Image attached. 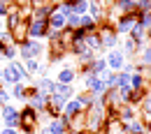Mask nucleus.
<instances>
[{"mask_svg":"<svg viewBox=\"0 0 151 134\" xmlns=\"http://www.w3.org/2000/svg\"><path fill=\"white\" fill-rule=\"evenodd\" d=\"M142 109H144L147 116H151V97H144V99H142Z\"/></svg>","mask_w":151,"mask_h":134,"instance_id":"29","label":"nucleus"},{"mask_svg":"<svg viewBox=\"0 0 151 134\" xmlns=\"http://www.w3.org/2000/svg\"><path fill=\"white\" fill-rule=\"evenodd\" d=\"M37 69H40V65H37V60H35V58L26 60V72H28V74H35Z\"/></svg>","mask_w":151,"mask_h":134,"instance_id":"24","label":"nucleus"},{"mask_svg":"<svg viewBox=\"0 0 151 134\" xmlns=\"http://www.w3.org/2000/svg\"><path fill=\"white\" fill-rule=\"evenodd\" d=\"M79 28L88 35V33H95L98 30V21L91 16V14H84V16H79Z\"/></svg>","mask_w":151,"mask_h":134,"instance_id":"9","label":"nucleus"},{"mask_svg":"<svg viewBox=\"0 0 151 134\" xmlns=\"http://www.w3.org/2000/svg\"><path fill=\"white\" fill-rule=\"evenodd\" d=\"M142 65H151V46L142 51Z\"/></svg>","mask_w":151,"mask_h":134,"instance_id":"28","label":"nucleus"},{"mask_svg":"<svg viewBox=\"0 0 151 134\" xmlns=\"http://www.w3.org/2000/svg\"><path fill=\"white\" fill-rule=\"evenodd\" d=\"M77 102H79L81 106H88V109H91V104H93V95H79V97H77Z\"/></svg>","mask_w":151,"mask_h":134,"instance_id":"27","label":"nucleus"},{"mask_svg":"<svg viewBox=\"0 0 151 134\" xmlns=\"http://www.w3.org/2000/svg\"><path fill=\"white\" fill-rule=\"evenodd\" d=\"M19 53L26 58V60L37 58L40 53H42V44H40V42H33V39H26V42L19 44Z\"/></svg>","mask_w":151,"mask_h":134,"instance_id":"3","label":"nucleus"},{"mask_svg":"<svg viewBox=\"0 0 151 134\" xmlns=\"http://www.w3.org/2000/svg\"><path fill=\"white\" fill-rule=\"evenodd\" d=\"M132 2H137V0H132Z\"/></svg>","mask_w":151,"mask_h":134,"instance_id":"35","label":"nucleus"},{"mask_svg":"<svg viewBox=\"0 0 151 134\" xmlns=\"http://www.w3.org/2000/svg\"><path fill=\"white\" fill-rule=\"evenodd\" d=\"M0 79H2L5 83H9V86H14V83H19V81L14 79V74H12V72H9L7 67H5V69H0Z\"/></svg>","mask_w":151,"mask_h":134,"instance_id":"23","label":"nucleus"},{"mask_svg":"<svg viewBox=\"0 0 151 134\" xmlns=\"http://www.w3.org/2000/svg\"><path fill=\"white\" fill-rule=\"evenodd\" d=\"M123 51H121V49H112V51H109V53H107V58H105V60H107V67H109V69H112V72H121V69H123Z\"/></svg>","mask_w":151,"mask_h":134,"instance_id":"4","label":"nucleus"},{"mask_svg":"<svg viewBox=\"0 0 151 134\" xmlns=\"http://www.w3.org/2000/svg\"><path fill=\"white\" fill-rule=\"evenodd\" d=\"M72 81H75V69H70V67H65V69H60V72H58V83H65V86H72Z\"/></svg>","mask_w":151,"mask_h":134,"instance_id":"16","label":"nucleus"},{"mask_svg":"<svg viewBox=\"0 0 151 134\" xmlns=\"http://www.w3.org/2000/svg\"><path fill=\"white\" fill-rule=\"evenodd\" d=\"M42 134H49V130H44V132H42Z\"/></svg>","mask_w":151,"mask_h":134,"instance_id":"34","label":"nucleus"},{"mask_svg":"<svg viewBox=\"0 0 151 134\" xmlns=\"http://www.w3.org/2000/svg\"><path fill=\"white\" fill-rule=\"evenodd\" d=\"M144 127H147V132L151 134V118H149V120H147V125H144Z\"/></svg>","mask_w":151,"mask_h":134,"instance_id":"32","label":"nucleus"},{"mask_svg":"<svg viewBox=\"0 0 151 134\" xmlns=\"http://www.w3.org/2000/svg\"><path fill=\"white\" fill-rule=\"evenodd\" d=\"M30 2H33V5H40V2H42V0H30Z\"/></svg>","mask_w":151,"mask_h":134,"instance_id":"33","label":"nucleus"},{"mask_svg":"<svg viewBox=\"0 0 151 134\" xmlns=\"http://www.w3.org/2000/svg\"><path fill=\"white\" fill-rule=\"evenodd\" d=\"M114 9L119 14H130V12H135V2L132 0H114Z\"/></svg>","mask_w":151,"mask_h":134,"instance_id":"11","label":"nucleus"},{"mask_svg":"<svg viewBox=\"0 0 151 134\" xmlns=\"http://www.w3.org/2000/svg\"><path fill=\"white\" fill-rule=\"evenodd\" d=\"M2 118H5V125H7V127H19V123H21L19 111H17L14 106H9V104L2 106Z\"/></svg>","mask_w":151,"mask_h":134,"instance_id":"6","label":"nucleus"},{"mask_svg":"<svg viewBox=\"0 0 151 134\" xmlns=\"http://www.w3.org/2000/svg\"><path fill=\"white\" fill-rule=\"evenodd\" d=\"M19 23H21V14L19 12H7V33H12Z\"/></svg>","mask_w":151,"mask_h":134,"instance_id":"17","label":"nucleus"},{"mask_svg":"<svg viewBox=\"0 0 151 134\" xmlns=\"http://www.w3.org/2000/svg\"><path fill=\"white\" fill-rule=\"evenodd\" d=\"M121 51H123V56H126V53H132V51H137V46H135V42H132V39H126Z\"/></svg>","mask_w":151,"mask_h":134,"instance_id":"26","label":"nucleus"},{"mask_svg":"<svg viewBox=\"0 0 151 134\" xmlns=\"http://www.w3.org/2000/svg\"><path fill=\"white\" fill-rule=\"evenodd\" d=\"M0 53L7 58V60H14V56H17V46H5V49H2Z\"/></svg>","mask_w":151,"mask_h":134,"instance_id":"25","label":"nucleus"},{"mask_svg":"<svg viewBox=\"0 0 151 134\" xmlns=\"http://www.w3.org/2000/svg\"><path fill=\"white\" fill-rule=\"evenodd\" d=\"M47 130H49V134H68V127H65L58 118H51V120H49V127H47Z\"/></svg>","mask_w":151,"mask_h":134,"instance_id":"15","label":"nucleus"},{"mask_svg":"<svg viewBox=\"0 0 151 134\" xmlns=\"http://www.w3.org/2000/svg\"><path fill=\"white\" fill-rule=\"evenodd\" d=\"M84 44H86L88 49H93V51H100V49H102V39L98 35V30H95V33H88L86 39H84Z\"/></svg>","mask_w":151,"mask_h":134,"instance_id":"12","label":"nucleus"},{"mask_svg":"<svg viewBox=\"0 0 151 134\" xmlns=\"http://www.w3.org/2000/svg\"><path fill=\"white\" fill-rule=\"evenodd\" d=\"M137 16H139L137 12L121 14V19H119V23H116V28H114V30H116V35H128V33L132 30V26L137 23Z\"/></svg>","mask_w":151,"mask_h":134,"instance_id":"2","label":"nucleus"},{"mask_svg":"<svg viewBox=\"0 0 151 134\" xmlns=\"http://www.w3.org/2000/svg\"><path fill=\"white\" fill-rule=\"evenodd\" d=\"M49 33V23L47 19H33L28 23V39H37V37H47Z\"/></svg>","mask_w":151,"mask_h":134,"instance_id":"1","label":"nucleus"},{"mask_svg":"<svg viewBox=\"0 0 151 134\" xmlns=\"http://www.w3.org/2000/svg\"><path fill=\"white\" fill-rule=\"evenodd\" d=\"M47 23H49V30H58V33H60V30H65V16H63L58 9L49 16V19H47Z\"/></svg>","mask_w":151,"mask_h":134,"instance_id":"8","label":"nucleus"},{"mask_svg":"<svg viewBox=\"0 0 151 134\" xmlns=\"http://www.w3.org/2000/svg\"><path fill=\"white\" fill-rule=\"evenodd\" d=\"M98 77L105 81V86H107V88H116V74H114L112 69H109V72L105 69V72H102V74H98Z\"/></svg>","mask_w":151,"mask_h":134,"instance_id":"19","label":"nucleus"},{"mask_svg":"<svg viewBox=\"0 0 151 134\" xmlns=\"http://www.w3.org/2000/svg\"><path fill=\"white\" fill-rule=\"evenodd\" d=\"M100 33H102V35H100V39H102V49H109V51L116 49V44H119V42H116V30H114V28H107V26H102Z\"/></svg>","mask_w":151,"mask_h":134,"instance_id":"5","label":"nucleus"},{"mask_svg":"<svg viewBox=\"0 0 151 134\" xmlns=\"http://www.w3.org/2000/svg\"><path fill=\"white\" fill-rule=\"evenodd\" d=\"M56 12V5H37L33 9V19H49Z\"/></svg>","mask_w":151,"mask_h":134,"instance_id":"10","label":"nucleus"},{"mask_svg":"<svg viewBox=\"0 0 151 134\" xmlns=\"http://www.w3.org/2000/svg\"><path fill=\"white\" fill-rule=\"evenodd\" d=\"M72 2V14L77 16H84L88 12V0H70Z\"/></svg>","mask_w":151,"mask_h":134,"instance_id":"14","label":"nucleus"},{"mask_svg":"<svg viewBox=\"0 0 151 134\" xmlns=\"http://www.w3.org/2000/svg\"><path fill=\"white\" fill-rule=\"evenodd\" d=\"M81 104L77 102V99H68L65 104H63V116H68V118H75V116H81Z\"/></svg>","mask_w":151,"mask_h":134,"instance_id":"7","label":"nucleus"},{"mask_svg":"<svg viewBox=\"0 0 151 134\" xmlns=\"http://www.w3.org/2000/svg\"><path fill=\"white\" fill-rule=\"evenodd\" d=\"M116 88H130V72H123L116 74Z\"/></svg>","mask_w":151,"mask_h":134,"instance_id":"20","label":"nucleus"},{"mask_svg":"<svg viewBox=\"0 0 151 134\" xmlns=\"http://www.w3.org/2000/svg\"><path fill=\"white\" fill-rule=\"evenodd\" d=\"M135 12L137 14H149L151 12V0H137L135 2Z\"/></svg>","mask_w":151,"mask_h":134,"instance_id":"21","label":"nucleus"},{"mask_svg":"<svg viewBox=\"0 0 151 134\" xmlns=\"http://www.w3.org/2000/svg\"><path fill=\"white\" fill-rule=\"evenodd\" d=\"M12 97H14V99H26V86H23V83H14Z\"/></svg>","mask_w":151,"mask_h":134,"instance_id":"22","label":"nucleus"},{"mask_svg":"<svg viewBox=\"0 0 151 134\" xmlns=\"http://www.w3.org/2000/svg\"><path fill=\"white\" fill-rule=\"evenodd\" d=\"M0 134H19V130H17V127H5Z\"/></svg>","mask_w":151,"mask_h":134,"instance_id":"31","label":"nucleus"},{"mask_svg":"<svg viewBox=\"0 0 151 134\" xmlns=\"http://www.w3.org/2000/svg\"><path fill=\"white\" fill-rule=\"evenodd\" d=\"M7 12H9V2L0 0V16H7Z\"/></svg>","mask_w":151,"mask_h":134,"instance_id":"30","label":"nucleus"},{"mask_svg":"<svg viewBox=\"0 0 151 134\" xmlns=\"http://www.w3.org/2000/svg\"><path fill=\"white\" fill-rule=\"evenodd\" d=\"M119 120H121V123H132V120H135V111H132L130 104H126V106L119 109Z\"/></svg>","mask_w":151,"mask_h":134,"instance_id":"13","label":"nucleus"},{"mask_svg":"<svg viewBox=\"0 0 151 134\" xmlns=\"http://www.w3.org/2000/svg\"><path fill=\"white\" fill-rule=\"evenodd\" d=\"M130 88H132V90L144 88V74H142V72H135V74H130Z\"/></svg>","mask_w":151,"mask_h":134,"instance_id":"18","label":"nucleus"}]
</instances>
